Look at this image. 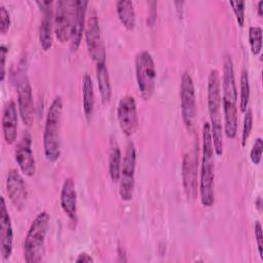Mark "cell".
Instances as JSON below:
<instances>
[{"label":"cell","mask_w":263,"mask_h":263,"mask_svg":"<svg viewBox=\"0 0 263 263\" xmlns=\"http://www.w3.org/2000/svg\"><path fill=\"white\" fill-rule=\"evenodd\" d=\"M93 258L88 254V253H85V252H82V253H79L77 258L75 259V262H93Z\"/></svg>","instance_id":"obj_33"},{"label":"cell","mask_w":263,"mask_h":263,"mask_svg":"<svg viewBox=\"0 0 263 263\" xmlns=\"http://www.w3.org/2000/svg\"><path fill=\"white\" fill-rule=\"evenodd\" d=\"M262 152H263V140L262 138L258 137L255 139V142L250 152V158L254 164L260 163L262 158Z\"/></svg>","instance_id":"obj_29"},{"label":"cell","mask_w":263,"mask_h":263,"mask_svg":"<svg viewBox=\"0 0 263 263\" xmlns=\"http://www.w3.org/2000/svg\"><path fill=\"white\" fill-rule=\"evenodd\" d=\"M135 72L142 98L149 100L155 90L156 68L154 60L148 50H142L136 55Z\"/></svg>","instance_id":"obj_6"},{"label":"cell","mask_w":263,"mask_h":263,"mask_svg":"<svg viewBox=\"0 0 263 263\" xmlns=\"http://www.w3.org/2000/svg\"><path fill=\"white\" fill-rule=\"evenodd\" d=\"M74 14V1L61 0L55 3L53 29L57 39L61 43L70 41Z\"/></svg>","instance_id":"obj_11"},{"label":"cell","mask_w":263,"mask_h":263,"mask_svg":"<svg viewBox=\"0 0 263 263\" xmlns=\"http://www.w3.org/2000/svg\"><path fill=\"white\" fill-rule=\"evenodd\" d=\"M96 75H97L98 87H99V92H100L102 102L104 104H107L111 100L112 89H111L109 71L106 66V63L96 65Z\"/></svg>","instance_id":"obj_23"},{"label":"cell","mask_w":263,"mask_h":263,"mask_svg":"<svg viewBox=\"0 0 263 263\" xmlns=\"http://www.w3.org/2000/svg\"><path fill=\"white\" fill-rule=\"evenodd\" d=\"M222 108L224 115L223 130L228 139H234L237 135V87L235 82L233 61L230 54L223 60V74L221 82Z\"/></svg>","instance_id":"obj_1"},{"label":"cell","mask_w":263,"mask_h":263,"mask_svg":"<svg viewBox=\"0 0 263 263\" xmlns=\"http://www.w3.org/2000/svg\"><path fill=\"white\" fill-rule=\"evenodd\" d=\"M18 112L16 104L13 100H9L3 107L2 110V132L3 138L6 144L11 145L16 141L17 138V117Z\"/></svg>","instance_id":"obj_19"},{"label":"cell","mask_w":263,"mask_h":263,"mask_svg":"<svg viewBox=\"0 0 263 263\" xmlns=\"http://www.w3.org/2000/svg\"><path fill=\"white\" fill-rule=\"evenodd\" d=\"M117 119L121 132L130 137L138 130L139 117L137 102L130 95H125L120 98L117 105Z\"/></svg>","instance_id":"obj_12"},{"label":"cell","mask_w":263,"mask_h":263,"mask_svg":"<svg viewBox=\"0 0 263 263\" xmlns=\"http://www.w3.org/2000/svg\"><path fill=\"white\" fill-rule=\"evenodd\" d=\"M6 192L10 201L18 211L25 209L28 200V188L16 168L8 171L6 177Z\"/></svg>","instance_id":"obj_15"},{"label":"cell","mask_w":263,"mask_h":263,"mask_svg":"<svg viewBox=\"0 0 263 263\" xmlns=\"http://www.w3.org/2000/svg\"><path fill=\"white\" fill-rule=\"evenodd\" d=\"M43 16L39 27V43L44 51H47L52 46L53 29V2L52 1H36Z\"/></svg>","instance_id":"obj_16"},{"label":"cell","mask_w":263,"mask_h":263,"mask_svg":"<svg viewBox=\"0 0 263 263\" xmlns=\"http://www.w3.org/2000/svg\"><path fill=\"white\" fill-rule=\"evenodd\" d=\"M257 13L259 16L263 15V0H260L257 3Z\"/></svg>","instance_id":"obj_34"},{"label":"cell","mask_w":263,"mask_h":263,"mask_svg":"<svg viewBox=\"0 0 263 263\" xmlns=\"http://www.w3.org/2000/svg\"><path fill=\"white\" fill-rule=\"evenodd\" d=\"M180 101L183 122L188 130H192L196 115V96L193 79L188 72H184L181 77Z\"/></svg>","instance_id":"obj_9"},{"label":"cell","mask_w":263,"mask_h":263,"mask_svg":"<svg viewBox=\"0 0 263 263\" xmlns=\"http://www.w3.org/2000/svg\"><path fill=\"white\" fill-rule=\"evenodd\" d=\"M222 92L221 78L217 69H212L208 77V109L211 118V136L215 154L221 156L223 154V124L221 117Z\"/></svg>","instance_id":"obj_2"},{"label":"cell","mask_w":263,"mask_h":263,"mask_svg":"<svg viewBox=\"0 0 263 263\" xmlns=\"http://www.w3.org/2000/svg\"><path fill=\"white\" fill-rule=\"evenodd\" d=\"M8 53V47L4 44L0 45V60H1V64H0V80L3 82L5 79V65H6V57Z\"/></svg>","instance_id":"obj_32"},{"label":"cell","mask_w":263,"mask_h":263,"mask_svg":"<svg viewBox=\"0 0 263 263\" xmlns=\"http://www.w3.org/2000/svg\"><path fill=\"white\" fill-rule=\"evenodd\" d=\"M215 151L211 136V126L204 122L202 126V157L199 179L200 202L211 208L215 202Z\"/></svg>","instance_id":"obj_3"},{"label":"cell","mask_w":263,"mask_h":263,"mask_svg":"<svg viewBox=\"0 0 263 263\" xmlns=\"http://www.w3.org/2000/svg\"><path fill=\"white\" fill-rule=\"evenodd\" d=\"M60 203L63 212L71 221L77 220V192L75 187V182L73 178L68 177L64 180L61 195Z\"/></svg>","instance_id":"obj_20"},{"label":"cell","mask_w":263,"mask_h":263,"mask_svg":"<svg viewBox=\"0 0 263 263\" xmlns=\"http://www.w3.org/2000/svg\"><path fill=\"white\" fill-rule=\"evenodd\" d=\"M17 109L22 122L26 126H31L34 122V100L30 80L26 73H23L16 82Z\"/></svg>","instance_id":"obj_10"},{"label":"cell","mask_w":263,"mask_h":263,"mask_svg":"<svg viewBox=\"0 0 263 263\" xmlns=\"http://www.w3.org/2000/svg\"><path fill=\"white\" fill-rule=\"evenodd\" d=\"M95 91L93 82L88 73H85L82 78V108L86 120H90L93 113Z\"/></svg>","instance_id":"obj_21"},{"label":"cell","mask_w":263,"mask_h":263,"mask_svg":"<svg viewBox=\"0 0 263 263\" xmlns=\"http://www.w3.org/2000/svg\"><path fill=\"white\" fill-rule=\"evenodd\" d=\"M14 158L21 172L33 177L36 173V161L32 149V136L28 130H25L17 142L14 150Z\"/></svg>","instance_id":"obj_13"},{"label":"cell","mask_w":263,"mask_h":263,"mask_svg":"<svg viewBox=\"0 0 263 263\" xmlns=\"http://www.w3.org/2000/svg\"><path fill=\"white\" fill-rule=\"evenodd\" d=\"M250 80L247 69H242L240 73V82H239V109L241 112H246L249 107L250 102Z\"/></svg>","instance_id":"obj_25"},{"label":"cell","mask_w":263,"mask_h":263,"mask_svg":"<svg viewBox=\"0 0 263 263\" xmlns=\"http://www.w3.org/2000/svg\"><path fill=\"white\" fill-rule=\"evenodd\" d=\"M255 239L257 242L259 256L263 260V232H262V225L259 221L255 222Z\"/></svg>","instance_id":"obj_31"},{"label":"cell","mask_w":263,"mask_h":263,"mask_svg":"<svg viewBox=\"0 0 263 263\" xmlns=\"http://www.w3.org/2000/svg\"><path fill=\"white\" fill-rule=\"evenodd\" d=\"M249 44L253 54L258 55L262 49V29L258 26L249 28Z\"/></svg>","instance_id":"obj_26"},{"label":"cell","mask_w":263,"mask_h":263,"mask_svg":"<svg viewBox=\"0 0 263 263\" xmlns=\"http://www.w3.org/2000/svg\"><path fill=\"white\" fill-rule=\"evenodd\" d=\"M253 128V113L251 109H247L245 112V117H243V124H242V132H241V145L242 147L246 146L250 135L252 133Z\"/></svg>","instance_id":"obj_27"},{"label":"cell","mask_w":263,"mask_h":263,"mask_svg":"<svg viewBox=\"0 0 263 263\" xmlns=\"http://www.w3.org/2000/svg\"><path fill=\"white\" fill-rule=\"evenodd\" d=\"M116 11L123 27L129 31L134 30L137 24L134 3L129 0H119L116 2Z\"/></svg>","instance_id":"obj_22"},{"label":"cell","mask_w":263,"mask_h":263,"mask_svg":"<svg viewBox=\"0 0 263 263\" xmlns=\"http://www.w3.org/2000/svg\"><path fill=\"white\" fill-rule=\"evenodd\" d=\"M88 1L86 0H77L74 1V14L71 28L70 44L72 50H77L81 40L82 35L84 34L85 23H86V12H87Z\"/></svg>","instance_id":"obj_18"},{"label":"cell","mask_w":263,"mask_h":263,"mask_svg":"<svg viewBox=\"0 0 263 263\" xmlns=\"http://www.w3.org/2000/svg\"><path fill=\"white\" fill-rule=\"evenodd\" d=\"M137 152L133 142L126 145L124 156L122 158L120 176H119V195L123 201L132 200L135 189Z\"/></svg>","instance_id":"obj_8"},{"label":"cell","mask_w":263,"mask_h":263,"mask_svg":"<svg viewBox=\"0 0 263 263\" xmlns=\"http://www.w3.org/2000/svg\"><path fill=\"white\" fill-rule=\"evenodd\" d=\"M197 162L198 159L193 152L185 153L182 159V184L189 201H194L197 197Z\"/></svg>","instance_id":"obj_14"},{"label":"cell","mask_w":263,"mask_h":263,"mask_svg":"<svg viewBox=\"0 0 263 263\" xmlns=\"http://www.w3.org/2000/svg\"><path fill=\"white\" fill-rule=\"evenodd\" d=\"M229 5L232 7L233 13L235 15L236 22L239 27L245 25V12H246V2L242 0L238 1H229Z\"/></svg>","instance_id":"obj_28"},{"label":"cell","mask_w":263,"mask_h":263,"mask_svg":"<svg viewBox=\"0 0 263 263\" xmlns=\"http://www.w3.org/2000/svg\"><path fill=\"white\" fill-rule=\"evenodd\" d=\"M10 28V14L6 7L1 4L0 5V32L5 34Z\"/></svg>","instance_id":"obj_30"},{"label":"cell","mask_w":263,"mask_h":263,"mask_svg":"<svg viewBox=\"0 0 263 263\" xmlns=\"http://www.w3.org/2000/svg\"><path fill=\"white\" fill-rule=\"evenodd\" d=\"M84 38L88 55L96 65L106 63V48L101 34L99 17L95 9H91L86 17Z\"/></svg>","instance_id":"obj_7"},{"label":"cell","mask_w":263,"mask_h":263,"mask_svg":"<svg viewBox=\"0 0 263 263\" xmlns=\"http://www.w3.org/2000/svg\"><path fill=\"white\" fill-rule=\"evenodd\" d=\"M49 222L50 216L46 211L40 212L32 221L24 241V259L27 263H37L43 260Z\"/></svg>","instance_id":"obj_5"},{"label":"cell","mask_w":263,"mask_h":263,"mask_svg":"<svg viewBox=\"0 0 263 263\" xmlns=\"http://www.w3.org/2000/svg\"><path fill=\"white\" fill-rule=\"evenodd\" d=\"M63 117V99L57 96L50 103L43 130V150L46 159L57 161L61 156V129Z\"/></svg>","instance_id":"obj_4"},{"label":"cell","mask_w":263,"mask_h":263,"mask_svg":"<svg viewBox=\"0 0 263 263\" xmlns=\"http://www.w3.org/2000/svg\"><path fill=\"white\" fill-rule=\"evenodd\" d=\"M121 163H122V155H121L120 147L115 140H112L110 144V152H109V158H108V172L112 182L114 183L118 182L119 180Z\"/></svg>","instance_id":"obj_24"},{"label":"cell","mask_w":263,"mask_h":263,"mask_svg":"<svg viewBox=\"0 0 263 263\" xmlns=\"http://www.w3.org/2000/svg\"><path fill=\"white\" fill-rule=\"evenodd\" d=\"M0 205V253L4 260L10 258L13 247V228L5 199L1 196Z\"/></svg>","instance_id":"obj_17"}]
</instances>
